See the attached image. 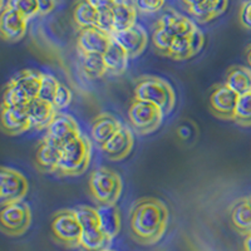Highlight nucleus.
I'll return each instance as SVG.
<instances>
[{"label": "nucleus", "mask_w": 251, "mask_h": 251, "mask_svg": "<svg viewBox=\"0 0 251 251\" xmlns=\"http://www.w3.org/2000/svg\"><path fill=\"white\" fill-rule=\"evenodd\" d=\"M128 221L129 234L136 243L156 245L165 236L169 226V207L156 197H142L132 205Z\"/></svg>", "instance_id": "1"}, {"label": "nucleus", "mask_w": 251, "mask_h": 251, "mask_svg": "<svg viewBox=\"0 0 251 251\" xmlns=\"http://www.w3.org/2000/svg\"><path fill=\"white\" fill-rule=\"evenodd\" d=\"M92 160V142L80 133L78 137L63 146L55 175L59 177L80 176L88 170Z\"/></svg>", "instance_id": "2"}, {"label": "nucleus", "mask_w": 251, "mask_h": 251, "mask_svg": "<svg viewBox=\"0 0 251 251\" xmlns=\"http://www.w3.org/2000/svg\"><path fill=\"white\" fill-rule=\"evenodd\" d=\"M134 98L153 103L165 114H170L176 104V93L167 80L154 75H143L134 83Z\"/></svg>", "instance_id": "3"}, {"label": "nucleus", "mask_w": 251, "mask_h": 251, "mask_svg": "<svg viewBox=\"0 0 251 251\" xmlns=\"http://www.w3.org/2000/svg\"><path fill=\"white\" fill-rule=\"evenodd\" d=\"M82 225L79 249L83 251H106L111 249L109 239L100 227L97 207L80 205L75 208Z\"/></svg>", "instance_id": "4"}, {"label": "nucleus", "mask_w": 251, "mask_h": 251, "mask_svg": "<svg viewBox=\"0 0 251 251\" xmlns=\"http://www.w3.org/2000/svg\"><path fill=\"white\" fill-rule=\"evenodd\" d=\"M88 185L89 191L98 205H116L123 191L122 177L108 167L93 170Z\"/></svg>", "instance_id": "5"}, {"label": "nucleus", "mask_w": 251, "mask_h": 251, "mask_svg": "<svg viewBox=\"0 0 251 251\" xmlns=\"http://www.w3.org/2000/svg\"><path fill=\"white\" fill-rule=\"evenodd\" d=\"M50 231L54 240L68 249L79 248L82 225L75 208H64L51 217Z\"/></svg>", "instance_id": "6"}, {"label": "nucleus", "mask_w": 251, "mask_h": 251, "mask_svg": "<svg viewBox=\"0 0 251 251\" xmlns=\"http://www.w3.org/2000/svg\"><path fill=\"white\" fill-rule=\"evenodd\" d=\"M166 114L160 107L146 100L133 98L128 108V118L136 133L151 134L160 128Z\"/></svg>", "instance_id": "7"}, {"label": "nucleus", "mask_w": 251, "mask_h": 251, "mask_svg": "<svg viewBox=\"0 0 251 251\" xmlns=\"http://www.w3.org/2000/svg\"><path fill=\"white\" fill-rule=\"evenodd\" d=\"M31 210L24 201L1 206L0 224L3 234L10 237H18L25 234L31 225Z\"/></svg>", "instance_id": "8"}, {"label": "nucleus", "mask_w": 251, "mask_h": 251, "mask_svg": "<svg viewBox=\"0 0 251 251\" xmlns=\"http://www.w3.org/2000/svg\"><path fill=\"white\" fill-rule=\"evenodd\" d=\"M29 192V182L22 172L12 167H1L0 171V205L19 202Z\"/></svg>", "instance_id": "9"}, {"label": "nucleus", "mask_w": 251, "mask_h": 251, "mask_svg": "<svg viewBox=\"0 0 251 251\" xmlns=\"http://www.w3.org/2000/svg\"><path fill=\"white\" fill-rule=\"evenodd\" d=\"M79 134L80 129L77 121L72 117L71 114L58 111L55 117L53 118L51 123L47 128V133L44 138L49 143L62 150L63 146H66L72 140H75Z\"/></svg>", "instance_id": "10"}, {"label": "nucleus", "mask_w": 251, "mask_h": 251, "mask_svg": "<svg viewBox=\"0 0 251 251\" xmlns=\"http://www.w3.org/2000/svg\"><path fill=\"white\" fill-rule=\"evenodd\" d=\"M239 94L226 86V83L216 84L210 94V111L216 118L234 121L236 113Z\"/></svg>", "instance_id": "11"}, {"label": "nucleus", "mask_w": 251, "mask_h": 251, "mask_svg": "<svg viewBox=\"0 0 251 251\" xmlns=\"http://www.w3.org/2000/svg\"><path fill=\"white\" fill-rule=\"evenodd\" d=\"M29 19L8 5H3L0 15V33L8 43H17L23 39L28 30Z\"/></svg>", "instance_id": "12"}, {"label": "nucleus", "mask_w": 251, "mask_h": 251, "mask_svg": "<svg viewBox=\"0 0 251 251\" xmlns=\"http://www.w3.org/2000/svg\"><path fill=\"white\" fill-rule=\"evenodd\" d=\"M112 42V35L98 26L79 29L77 38V48L79 55L104 54Z\"/></svg>", "instance_id": "13"}, {"label": "nucleus", "mask_w": 251, "mask_h": 251, "mask_svg": "<svg viewBox=\"0 0 251 251\" xmlns=\"http://www.w3.org/2000/svg\"><path fill=\"white\" fill-rule=\"evenodd\" d=\"M112 39L117 42L127 51L129 59L140 57L149 44L147 31L138 24L125 29V30L114 31L112 34Z\"/></svg>", "instance_id": "14"}, {"label": "nucleus", "mask_w": 251, "mask_h": 251, "mask_svg": "<svg viewBox=\"0 0 251 251\" xmlns=\"http://www.w3.org/2000/svg\"><path fill=\"white\" fill-rule=\"evenodd\" d=\"M133 132L127 126H122L113 134V137L100 149H102L103 153L106 154V157L109 161L118 162V161L125 160V158L129 156L132 149H133Z\"/></svg>", "instance_id": "15"}, {"label": "nucleus", "mask_w": 251, "mask_h": 251, "mask_svg": "<svg viewBox=\"0 0 251 251\" xmlns=\"http://www.w3.org/2000/svg\"><path fill=\"white\" fill-rule=\"evenodd\" d=\"M205 44L203 33L197 28L190 35L176 37L170 49L169 58L174 60H187L199 54Z\"/></svg>", "instance_id": "16"}, {"label": "nucleus", "mask_w": 251, "mask_h": 251, "mask_svg": "<svg viewBox=\"0 0 251 251\" xmlns=\"http://www.w3.org/2000/svg\"><path fill=\"white\" fill-rule=\"evenodd\" d=\"M1 128L9 136H19L31 128L26 106H1Z\"/></svg>", "instance_id": "17"}, {"label": "nucleus", "mask_w": 251, "mask_h": 251, "mask_svg": "<svg viewBox=\"0 0 251 251\" xmlns=\"http://www.w3.org/2000/svg\"><path fill=\"white\" fill-rule=\"evenodd\" d=\"M122 123L117 117L108 112H103L93 118L91 125V138L96 145L103 147L113 134L122 127Z\"/></svg>", "instance_id": "18"}, {"label": "nucleus", "mask_w": 251, "mask_h": 251, "mask_svg": "<svg viewBox=\"0 0 251 251\" xmlns=\"http://www.w3.org/2000/svg\"><path fill=\"white\" fill-rule=\"evenodd\" d=\"M26 112L30 120L31 128L40 131L48 128L58 111L53 106V103L35 98L26 104Z\"/></svg>", "instance_id": "19"}, {"label": "nucleus", "mask_w": 251, "mask_h": 251, "mask_svg": "<svg viewBox=\"0 0 251 251\" xmlns=\"http://www.w3.org/2000/svg\"><path fill=\"white\" fill-rule=\"evenodd\" d=\"M158 24L165 26L169 31H171L175 37H183V35H190L196 30L199 26L194 23L188 17L180 14L174 9H169L162 14V17L158 20Z\"/></svg>", "instance_id": "20"}, {"label": "nucleus", "mask_w": 251, "mask_h": 251, "mask_svg": "<svg viewBox=\"0 0 251 251\" xmlns=\"http://www.w3.org/2000/svg\"><path fill=\"white\" fill-rule=\"evenodd\" d=\"M228 6V0H203L200 4L188 6L187 10L201 24H206L221 17Z\"/></svg>", "instance_id": "21"}, {"label": "nucleus", "mask_w": 251, "mask_h": 251, "mask_svg": "<svg viewBox=\"0 0 251 251\" xmlns=\"http://www.w3.org/2000/svg\"><path fill=\"white\" fill-rule=\"evenodd\" d=\"M230 220L237 232L248 235L251 232V199L241 197L230 207Z\"/></svg>", "instance_id": "22"}, {"label": "nucleus", "mask_w": 251, "mask_h": 251, "mask_svg": "<svg viewBox=\"0 0 251 251\" xmlns=\"http://www.w3.org/2000/svg\"><path fill=\"white\" fill-rule=\"evenodd\" d=\"M60 160V149L49 143L46 138L40 141L35 152V162L38 169L48 174H55Z\"/></svg>", "instance_id": "23"}, {"label": "nucleus", "mask_w": 251, "mask_h": 251, "mask_svg": "<svg viewBox=\"0 0 251 251\" xmlns=\"http://www.w3.org/2000/svg\"><path fill=\"white\" fill-rule=\"evenodd\" d=\"M112 12L114 17V31L125 30L136 25L138 10L131 0H116Z\"/></svg>", "instance_id": "24"}, {"label": "nucleus", "mask_w": 251, "mask_h": 251, "mask_svg": "<svg viewBox=\"0 0 251 251\" xmlns=\"http://www.w3.org/2000/svg\"><path fill=\"white\" fill-rule=\"evenodd\" d=\"M97 211L100 227L109 239L113 240L120 234L122 227L120 210L116 205H98Z\"/></svg>", "instance_id": "25"}, {"label": "nucleus", "mask_w": 251, "mask_h": 251, "mask_svg": "<svg viewBox=\"0 0 251 251\" xmlns=\"http://www.w3.org/2000/svg\"><path fill=\"white\" fill-rule=\"evenodd\" d=\"M42 79H43V73L34 69H24L12 78L13 82L24 92L29 100L38 98L42 87Z\"/></svg>", "instance_id": "26"}, {"label": "nucleus", "mask_w": 251, "mask_h": 251, "mask_svg": "<svg viewBox=\"0 0 251 251\" xmlns=\"http://www.w3.org/2000/svg\"><path fill=\"white\" fill-rule=\"evenodd\" d=\"M103 57H104L108 73L112 75H123L127 67H128L129 57L127 54V51L117 42H114L113 39H112L111 44H109L106 53L103 54Z\"/></svg>", "instance_id": "27"}, {"label": "nucleus", "mask_w": 251, "mask_h": 251, "mask_svg": "<svg viewBox=\"0 0 251 251\" xmlns=\"http://www.w3.org/2000/svg\"><path fill=\"white\" fill-rule=\"evenodd\" d=\"M226 86L241 96L251 91V69L249 67L235 66L226 75Z\"/></svg>", "instance_id": "28"}, {"label": "nucleus", "mask_w": 251, "mask_h": 251, "mask_svg": "<svg viewBox=\"0 0 251 251\" xmlns=\"http://www.w3.org/2000/svg\"><path fill=\"white\" fill-rule=\"evenodd\" d=\"M72 17L79 29L97 26L98 10L88 0H75L72 9Z\"/></svg>", "instance_id": "29"}, {"label": "nucleus", "mask_w": 251, "mask_h": 251, "mask_svg": "<svg viewBox=\"0 0 251 251\" xmlns=\"http://www.w3.org/2000/svg\"><path fill=\"white\" fill-rule=\"evenodd\" d=\"M82 69L91 79H100L108 73L103 54H83L80 55Z\"/></svg>", "instance_id": "30"}, {"label": "nucleus", "mask_w": 251, "mask_h": 251, "mask_svg": "<svg viewBox=\"0 0 251 251\" xmlns=\"http://www.w3.org/2000/svg\"><path fill=\"white\" fill-rule=\"evenodd\" d=\"M175 35L171 31H169L165 26L157 23L156 28H154L153 33H152V44H153L154 49H156L161 55L163 57H169L170 49H171L172 43L175 40Z\"/></svg>", "instance_id": "31"}, {"label": "nucleus", "mask_w": 251, "mask_h": 251, "mask_svg": "<svg viewBox=\"0 0 251 251\" xmlns=\"http://www.w3.org/2000/svg\"><path fill=\"white\" fill-rule=\"evenodd\" d=\"M29 102H30L29 98L12 79L6 83L3 91V103H1V106H26Z\"/></svg>", "instance_id": "32"}, {"label": "nucleus", "mask_w": 251, "mask_h": 251, "mask_svg": "<svg viewBox=\"0 0 251 251\" xmlns=\"http://www.w3.org/2000/svg\"><path fill=\"white\" fill-rule=\"evenodd\" d=\"M234 122L241 127H251V91L239 96Z\"/></svg>", "instance_id": "33"}, {"label": "nucleus", "mask_w": 251, "mask_h": 251, "mask_svg": "<svg viewBox=\"0 0 251 251\" xmlns=\"http://www.w3.org/2000/svg\"><path fill=\"white\" fill-rule=\"evenodd\" d=\"M4 5H8L10 8L15 9L17 12L22 13L29 20L31 18L39 15L38 0H6V3Z\"/></svg>", "instance_id": "34"}, {"label": "nucleus", "mask_w": 251, "mask_h": 251, "mask_svg": "<svg viewBox=\"0 0 251 251\" xmlns=\"http://www.w3.org/2000/svg\"><path fill=\"white\" fill-rule=\"evenodd\" d=\"M59 84L60 83L58 82L57 78L53 77L51 75H48V73H43L42 87H40V92H39V96H38V98L47 100V102L53 103Z\"/></svg>", "instance_id": "35"}, {"label": "nucleus", "mask_w": 251, "mask_h": 251, "mask_svg": "<svg viewBox=\"0 0 251 251\" xmlns=\"http://www.w3.org/2000/svg\"><path fill=\"white\" fill-rule=\"evenodd\" d=\"M72 100H73V93H72L71 89L60 83L59 87H58L57 93H55L54 100H53V106L55 107L57 111H62V109L69 107V104L72 103Z\"/></svg>", "instance_id": "36"}, {"label": "nucleus", "mask_w": 251, "mask_h": 251, "mask_svg": "<svg viewBox=\"0 0 251 251\" xmlns=\"http://www.w3.org/2000/svg\"><path fill=\"white\" fill-rule=\"evenodd\" d=\"M166 0H134V5L142 14H154L165 6Z\"/></svg>", "instance_id": "37"}, {"label": "nucleus", "mask_w": 251, "mask_h": 251, "mask_svg": "<svg viewBox=\"0 0 251 251\" xmlns=\"http://www.w3.org/2000/svg\"><path fill=\"white\" fill-rule=\"evenodd\" d=\"M97 26L102 30H104L108 34H113L114 33V17L112 9H107V10H102L98 12V22Z\"/></svg>", "instance_id": "38"}, {"label": "nucleus", "mask_w": 251, "mask_h": 251, "mask_svg": "<svg viewBox=\"0 0 251 251\" xmlns=\"http://www.w3.org/2000/svg\"><path fill=\"white\" fill-rule=\"evenodd\" d=\"M239 19L240 23H241V25H243L244 28L251 29V1L241 3Z\"/></svg>", "instance_id": "39"}, {"label": "nucleus", "mask_w": 251, "mask_h": 251, "mask_svg": "<svg viewBox=\"0 0 251 251\" xmlns=\"http://www.w3.org/2000/svg\"><path fill=\"white\" fill-rule=\"evenodd\" d=\"M57 4V0H38L40 17H46V15L50 14V13L55 9Z\"/></svg>", "instance_id": "40"}, {"label": "nucleus", "mask_w": 251, "mask_h": 251, "mask_svg": "<svg viewBox=\"0 0 251 251\" xmlns=\"http://www.w3.org/2000/svg\"><path fill=\"white\" fill-rule=\"evenodd\" d=\"M88 1L97 9L98 12H102V10H107V9H112L116 0H88Z\"/></svg>", "instance_id": "41"}, {"label": "nucleus", "mask_w": 251, "mask_h": 251, "mask_svg": "<svg viewBox=\"0 0 251 251\" xmlns=\"http://www.w3.org/2000/svg\"><path fill=\"white\" fill-rule=\"evenodd\" d=\"M243 248H244V251H251V232H249L248 235H245Z\"/></svg>", "instance_id": "42"}, {"label": "nucleus", "mask_w": 251, "mask_h": 251, "mask_svg": "<svg viewBox=\"0 0 251 251\" xmlns=\"http://www.w3.org/2000/svg\"><path fill=\"white\" fill-rule=\"evenodd\" d=\"M183 4H185L186 6H194V5H197V4H200L201 1H203V0H181Z\"/></svg>", "instance_id": "43"}, {"label": "nucleus", "mask_w": 251, "mask_h": 251, "mask_svg": "<svg viewBox=\"0 0 251 251\" xmlns=\"http://www.w3.org/2000/svg\"><path fill=\"white\" fill-rule=\"evenodd\" d=\"M246 60H248L249 68L251 69V44L248 47V49H246Z\"/></svg>", "instance_id": "44"}, {"label": "nucleus", "mask_w": 251, "mask_h": 251, "mask_svg": "<svg viewBox=\"0 0 251 251\" xmlns=\"http://www.w3.org/2000/svg\"><path fill=\"white\" fill-rule=\"evenodd\" d=\"M180 134H182L183 138H187L188 134H190V133H188V131H185V128H181L180 129Z\"/></svg>", "instance_id": "45"}, {"label": "nucleus", "mask_w": 251, "mask_h": 251, "mask_svg": "<svg viewBox=\"0 0 251 251\" xmlns=\"http://www.w3.org/2000/svg\"><path fill=\"white\" fill-rule=\"evenodd\" d=\"M246 1H251V0H241V3H246Z\"/></svg>", "instance_id": "46"}, {"label": "nucleus", "mask_w": 251, "mask_h": 251, "mask_svg": "<svg viewBox=\"0 0 251 251\" xmlns=\"http://www.w3.org/2000/svg\"><path fill=\"white\" fill-rule=\"evenodd\" d=\"M106 251H117V250H113V249H108V250H106Z\"/></svg>", "instance_id": "47"}, {"label": "nucleus", "mask_w": 251, "mask_h": 251, "mask_svg": "<svg viewBox=\"0 0 251 251\" xmlns=\"http://www.w3.org/2000/svg\"><path fill=\"white\" fill-rule=\"evenodd\" d=\"M250 199H251V196H250Z\"/></svg>", "instance_id": "48"}]
</instances>
